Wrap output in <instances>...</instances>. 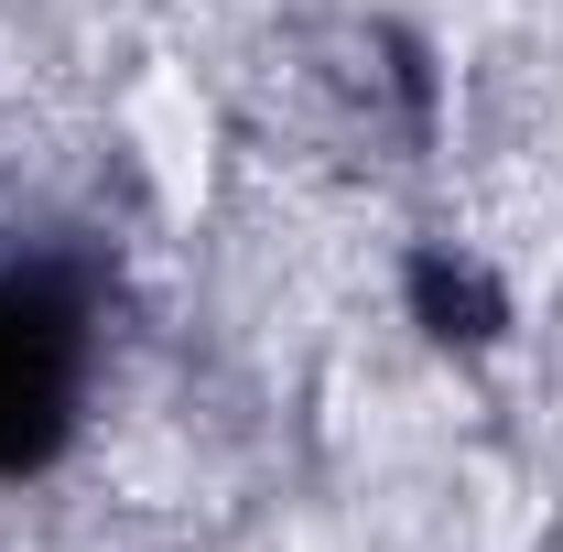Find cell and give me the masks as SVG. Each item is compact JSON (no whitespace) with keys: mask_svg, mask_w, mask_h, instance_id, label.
Wrapping results in <instances>:
<instances>
[{"mask_svg":"<svg viewBox=\"0 0 563 552\" xmlns=\"http://www.w3.org/2000/svg\"><path fill=\"white\" fill-rule=\"evenodd\" d=\"M76 292L44 272L0 281V477L33 466L76 412Z\"/></svg>","mask_w":563,"mask_h":552,"instance_id":"obj_1","label":"cell"}]
</instances>
